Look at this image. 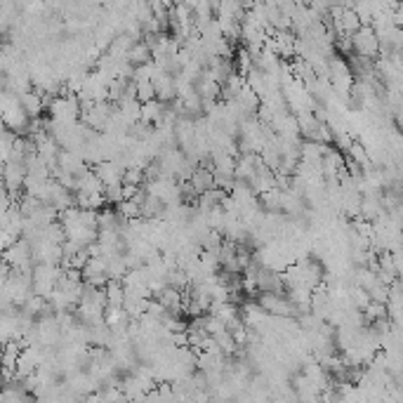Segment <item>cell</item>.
I'll use <instances>...</instances> for the list:
<instances>
[{"instance_id":"10","label":"cell","mask_w":403,"mask_h":403,"mask_svg":"<svg viewBox=\"0 0 403 403\" xmlns=\"http://www.w3.org/2000/svg\"><path fill=\"white\" fill-rule=\"evenodd\" d=\"M189 184H191V189L196 191V196H201V194H206V191L215 189L213 170H210L208 165H196L194 172H191V177H189Z\"/></svg>"},{"instance_id":"8","label":"cell","mask_w":403,"mask_h":403,"mask_svg":"<svg viewBox=\"0 0 403 403\" xmlns=\"http://www.w3.org/2000/svg\"><path fill=\"white\" fill-rule=\"evenodd\" d=\"M151 83H153V92H156V99L160 104H170L177 99L175 76H170V73H165V71H158Z\"/></svg>"},{"instance_id":"9","label":"cell","mask_w":403,"mask_h":403,"mask_svg":"<svg viewBox=\"0 0 403 403\" xmlns=\"http://www.w3.org/2000/svg\"><path fill=\"white\" fill-rule=\"evenodd\" d=\"M92 172L97 175V179L102 182V187H116V184H121V177H123V167H119L114 163V160H102V163H97L92 167Z\"/></svg>"},{"instance_id":"15","label":"cell","mask_w":403,"mask_h":403,"mask_svg":"<svg viewBox=\"0 0 403 403\" xmlns=\"http://www.w3.org/2000/svg\"><path fill=\"white\" fill-rule=\"evenodd\" d=\"M126 59H128L130 66H135V69H137V66H144V64L151 61V50H149L144 43H135V45L130 47V52H128Z\"/></svg>"},{"instance_id":"12","label":"cell","mask_w":403,"mask_h":403,"mask_svg":"<svg viewBox=\"0 0 403 403\" xmlns=\"http://www.w3.org/2000/svg\"><path fill=\"white\" fill-rule=\"evenodd\" d=\"M198 97H201L203 104H215L220 102V95H222V85L215 83V80L210 78H198V83L194 85Z\"/></svg>"},{"instance_id":"19","label":"cell","mask_w":403,"mask_h":403,"mask_svg":"<svg viewBox=\"0 0 403 403\" xmlns=\"http://www.w3.org/2000/svg\"><path fill=\"white\" fill-rule=\"evenodd\" d=\"M104 198H107V206H119L123 201V184H116V187L104 189Z\"/></svg>"},{"instance_id":"1","label":"cell","mask_w":403,"mask_h":403,"mask_svg":"<svg viewBox=\"0 0 403 403\" xmlns=\"http://www.w3.org/2000/svg\"><path fill=\"white\" fill-rule=\"evenodd\" d=\"M47 116L50 123H57V126H66V123H78L80 119V102L76 95H57L47 102Z\"/></svg>"},{"instance_id":"5","label":"cell","mask_w":403,"mask_h":403,"mask_svg":"<svg viewBox=\"0 0 403 403\" xmlns=\"http://www.w3.org/2000/svg\"><path fill=\"white\" fill-rule=\"evenodd\" d=\"M349 40H351V50H354L358 59L373 61L377 54H380V40H377L375 31L370 26H361Z\"/></svg>"},{"instance_id":"18","label":"cell","mask_w":403,"mask_h":403,"mask_svg":"<svg viewBox=\"0 0 403 403\" xmlns=\"http://www.w3.org/2000/svg\"><path fill=\"white\" fill-rule=\"evenodd\" d=\"M135 99L139 104L153 102L156 99V92H153V83L151 80H142V83H135Z\"/></svg>"},{"instance_id":"6","label":"cell","mask_w":403,"mask_h":403,"mask_svg":"<svg viewBox=\"0 0 403 403\" xmlns=\"http://www.w3.org/2000/svg\"><path fill=\"white\" fill-rule=\"evenodd\" d=\"M257 307L262 309L266 316H278V319H297L295 307L288 302L285 295H274V293H257Z\"/></svg>"},{"instance_id":"2","label":"cell","mask_w":403,"mask_h":403,"mask_svg":"<svg viewBox=\"0 0 403 403\" xmlns=\"http://www.w3.org/2000/svg\"><path fill=\"white\" fill-rule=\"evenodd\" d=\"M61 274H64V269L57 264H33V269H31V288H33V295L47 300V297L54 293V288H57Z\"/></svg>"},{"instance_id":"16","label":"cell","mask_w":403,"mask_h":403,"mask_svg":"<svg viewBox=\"0 0 403 403\" xmlns=\"http://www.w3.org/2000/svg\"><path fill=\"white\" fill-rule=\"evenodd\" d=\"M126 274H128V266H126V259H123V255L107 257V276H109V281H123Z\"/></svg>"},{"instance_id":"14","label":"cell","mask_w":403,"mask_h":403,"mask_svg":"<svg viewBox=\"0 0 403 403\" xmlns=\"http://www.w3.org/2000/svg\"><path fill=\"white\" fill-rule=\"evenodd\" d=\"M163 114H165V104H160L158 99L142 104V121L149 123V126H158V123L163 121Z\"/></svg>"},{"instance_id":"3","label":"cell","mask_w":403,"mask_h":403,"mask_svg":"<svg viewBox=\"0 0 403 403\" xmlns=\"http://www.w3.org/2000/svg\"><path fill=\"white\" fill-rule=\"evenodd\" d=\"M31 295H33L31 271H10L8 278H5V297H8L10 305L20 309Z\"/></svg>"},{"instance_id":"17","label":"cell","mask_w":403,"mask_h":403,"mask_svg":"<svg viewBox=\"0 0 403 403\" xmlns=\"http://www.w3.org/2000/svg\"><path fill=\"white\" fill-rule=\"evenodd\" d=\"M144 170L142 167H126L123 170V177H121V184L123 187H137V189H142L144 187Z\"/></svg>"},{"instance_id":"11","label":"cell","mask_w":403,"mask_h":403,"mask_svg":"<svg viewBox=\"0 0 403 403\" xmlns=\"http://www.w3.org/2000/svg\"><path fill=\"white\" fill-rule=\"evenodd\" d=\"M384 215L380 196H361V208H358V217L368 225H373L375 220H380Z\"/></svg>"},{"instance_id":"13","label":"cell","mask_w":403,"mask_h":403,"mask_svg":"<svg viewBox=\"0 0 403 403\" xmlns=\"http://www.w3.org/2000/svg\"><path fill=\"white\" fill-rule=\"evenodd\" d=\"M104 300H107V307L123 309V302H126V288H123V283L109 281L104 285Z\"/></svg>"},{"instance_id":"7","label":"cell","mask_w":403,"mask_h":403,"mask_svg":"<svg viewBox=\"0 0 403 403\" xmlns=\"http://www.w3.org/2000/svg\"><path fill=\"white\" fill-rule=\"evenodd\" d=\"M17 99H20V107L24 109V114H26L29 119L33 121V119H40L43 111L47 109V102H50L52 97H43L40 92L29 90V92H24V95H20Z\"/></svg>"},{"instance_id":"4","label":"cell","mask_w":403,"mask_h":403,"mask_svg":"<svg viewBox=\"0 0 403 403\" xmlns=\"http://www.w3.org/2000/svg\"><path fill=\"white\" fill-rule=\"evenodd\" d=\"M3 264L10 271H31L33 269V255H31V245L24 238L17 243L8 245L3 250Z\"/></svg>"}]
</instances>
